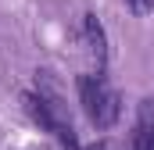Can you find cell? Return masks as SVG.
<instances>
[{
  "label": "cell",
  "instance_id": "1",
  "mask_svg": "<svg viewBox=\"0 0 154 150\" xmlns=\"http://www.w3.org/2000/svg\"><path fill=\"white\" fill-rule=\"evenodd\" d=\"M79 104H82L86 118H90L97 129H111V125L118 122V114H122L115 86L104 79L100 68L90 72V75H79Z\"/></svg>",
  "mask_w": 154,
  "mask_h": 150
},
{
  "label": "cell",
  "instance_id": "2",
  "mask_svg": "<svg viewBox=\"0 0 154 150\" xmlns=\"http://www.w3.org/2000/svg\"><path fill=\"white\" fill-rule=\"evenodd\" d=\"M82 39H86L90 57L97 61V68H104V61H108V36H104V25L97 22V14H82Z\"/></svg>",
  "mask_w": 154,
  "mask_h": 150
},
{
  "label": "cell",
  "instance_id": "3",
  "mask_svg": "<svg viewBox=\"0 0 154 150\" xmlns=\"http://www.w3.org/2000/svg\"><path fill=\"white\" fill-rule=\"evenodd\" d=\"M133 150H154V100L140 104L136 129H133Z\"/></svg>",
  "mask_w": 154,
  "mask_h": 150
},
{
  "label": "cell",
  "instance_id": "4",
  "mask_svg": "<svg viewBox=\"0 0 154 150\" xmlns=\"http://www.w3.org/2000/svg\"><path fill=\"white\" fill-rule=\"evenodd\" d=\"M125 7H129L133 14H151V11H154V0H125Z\"/></svg>",
  "mask_w": 154,
  "mask_h": 150
},
{
  "label": "cell",
  "instance_id": "5",
  "mask_svg": "<svg viewBox=\"0 0 154 150\" xmlns=\"http://www.w3.org/2000/svg\"><path fill=\"white\" fill-rule=\"evenodd\" d=\"M82 150H108V147H100V143H93V147H82Z\"/></svg>",
  "mask_w": 154,
  "mask_h": 150
}]
</instances>
